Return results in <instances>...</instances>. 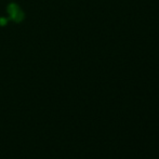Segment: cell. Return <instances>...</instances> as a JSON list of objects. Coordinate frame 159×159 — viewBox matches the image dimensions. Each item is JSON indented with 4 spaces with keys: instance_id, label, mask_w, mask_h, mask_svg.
Masks as SVG:
<instances>
[{
    "instance_id": "6da1fadb",
    "label": "cell",
    "mask_w": 159,
    "mask_h": 159,
    "mask_svg": "<svg viewBox=\"0 0 159 159\" xmlns=\"http://www.w3.org/2000/svg\"><path fill=\"white\" fill-rule=\"evenodd\" d=\"M11 20H13L14 22H16V23H19V22H22L24 19V13L22 12V10L20 9L17 12H15L13 15H11Z\"/></svg>"
},
{
    "instance_id": "7a4b0ae2",
    "label": "cell",
    "mask_w": 159,
    "mask_h": 159,
    "mask_svg": "<svg viewBox=\"0 0 159 159\" xmlns=\"http://www.w3.org/2000/svg\"><path fill=\"white\" fill-rule=\"evenodd\" d=\"M19 10H20L19 6H17V4H15V3H10L8 6V12H9V14H10V16L14 14L15 12H17Z\"/></svg>"
},
{
    "instance_id": "3957f363",
    "label": "cell",
    "mask_w": 159,
    "mask_h": 159,
    "mask_svg": "<svg viewBox=\"0 0 159 159\" xmlns=\"http://www.w3.org/2000/svg\"><path fill=\"white\" fill-rule=\"evenodd\" d=\"M7 23H8V21H7L6 17H0V25L4 26V25H7Z\"/></svg>"
}]
</instances>
